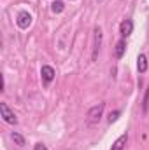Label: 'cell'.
Listing matches in <instances>:
<instances>
[{"label": "cell", "mask_w": 149, "mask_h": 150, "mask_svg": "<svg viewBox=\"0 0 149 150\" xmlns=\"http://www.w3.org/2000/svg\"><path fill=\"white\" fill-rule=\"evenodd\" d=\"M104 108H105V103H98L95 107H91L88 110V115H86V120L88 124H98L102 115H104Z\"/></svg>", "instance_id": "1"}, {"label": "cell", "mask_w": 149, "mask_h": 150, "mask_svg": "<svg viewBox=\"0 0 149 150\" xmlns=\"http://www.w3.org/2000/svg\"><path fill=\"white\" fill-rule=\"evenodd\" d=\"M0 115H2V119H4L7 124H12V126L18 124V117H16V113L9 108V105H7L5 101L0 103Z\"/></svg>", "instance_id": "2"}, {"label": "cell", "mask_w": 149, "mask_h": 150, "mask_svg": "<svg viewBox=\"0 0 149 150\" xmlns=\"http://www.w3.org/2000/svg\"><path fill=\"white\" fill-rule=\"evenodd\" d=\"M40 77H42L44 86H49V84L54 80L56 72H54V68H53V67H49V65H42V68H40Z\"/></svg>", "instance_id": "3"}, {"label": "cell", "mask_w": 149, "mask_h": 150, "mask_svg": "<svg viewBox=\"0 0 149 150\" xmlns=\"http://www.w3.org/2000/svg\"><path fill=\"white\" fill-rule=\"evenodd\" d=\"M16 25L21 28V30H27L30 25H32V14L28 11H21L16 18Z\"/></svg>", "instance_id": "4"}, {"label": "cell", "mask_w": 149, "mask_h": 150, "mask_svg": "<svg viewBox=\"0 0 149 150\" xmlns=\"http://www.w3.org/2000/svg\"><path fill=\"white\" fill-rule=\"evenodd\" d=\"M93 33H95V42H93V61H95L97 56H98V52H100V45H102V28L95 26Z\"/></svg>", "instance_id": "5"}, {"label": "cell", "mask_w": 149, "mask_h": 150, "mask_svg": "<svg viewBox=\"0 0 149 150\" xmlns=\"http://www.w3.org/2000/svg\"><path fill=\"white\" fill-rule=\"evenodd\" d=\"M119 33H121L123 38L130 37V35L133 33V21H132V19H123L121 25H119Z\"/></svg>", "instance_id": "6"}, {"label": "cell", "mask_w": 149, "mask_h": 150, "mask_svg": "<svg viewBox=\"0 0 149 150\" xmlns=\"http://www.w3.org/2000/svg\"><path fill=\"white\" fill-rule=\"evenodd\" d=\"M126 143H128V133H123V134L112 143L111 150H125L126 149Z\"/></svg>", "instance_id": "7"}, {"label": "cell", "mask_w": 149, "mask_h": 150, "mask_svg": "<svg viewBox=\"0 0 149 150\" xmlns=\"http://www.w3.org/2000/svg\"><path fill=\"white\" fill-rule=\"evenodd\" d=\"M125 52H126V40L121 38V40L116 44V49H114V56H116V59H121V58L125 56Z\"/></svg>", "instance_id": "8"}, {"label": "cell", "mask_w": 149, "mask_h": 150, "mask_svg": "<svg viewBox=\"0 0 149 150\" xmlns=\"http://www.w3.org/2000/svg\"><path fill=\"white\" fill-rule=\"evenodd\" d=\"M148 56L146 54H139L137 56V70H139V74H146L148 72Z\"/></svg>", "instance_id": "9"}, {"label": "cell", "mask_w": 149, "mask_h": 150, "mask_svg": "<svg viewBox=\"0 0 149 150\" xmlns=\"http://www.w3.org/2000/svg\"><path fill=\"white\" fill-rule=\"evenodd\" d=\"M11 140H12L18 147H25V145H27L25 136H23V134H19V133H16V131H12V133H11Z\"/></svg>", "instance_id": "10"}, {"label": "cell", "mask_w": 149, "mask_h": 150, "mask_svg": "<svg viewBox=\"0 0 149 150\" xmlns=\"http://www.w3.org/2000/svg\"><path fill=\"white\" fill-rule=\"evenodd\" d=\"M63 9H65V4H63L62 0H54V2L51 4V11H53L54 14H60V12H63Z\"/></svg>", "instance_id": "11"}, {"label": "cell", "mask_w": 149, "mask_h": 150, "mask_svg": "<svg viewBox=\"0 0 149 150\" xmlns=\"http://www.w3.org/2000/svg\"><path fill=\"white\" fill-rule=\"evenodd\" d=\"M142 110H144V113L149 110V86L148 89H146V94H144V100H142Z\"/></svg>", "instance_id": "12"}, {"label": "cell", "mask_w": 149, "mask_h": 150, "mask_svg": "<svg viewBox=\"0 0 149 150\" xmlns=\"http://www.w3.org/2000/svg\"><path fill=\"white\" fill-rule=\"evenodd\" d=\"M119 115H121V112H119V110H114V112H111L109 113V122H116V120H117V119H119Z\"/></svg>", "instance_id": "13"}, {"label": "cell", "mask_w": 149, "mask_h": 150, "mask_svg": "<svg viewBox=\"0 0 149 150\" xmlns=\"http://www.w3.org/2000/svg\"><path fill=\"white\" fill-rule=\"evenodd\" d=\"M34 150H47V147H46L44 143H35V145H34Z\"/></svg>", "instance_id": "14"}]
</instances>
